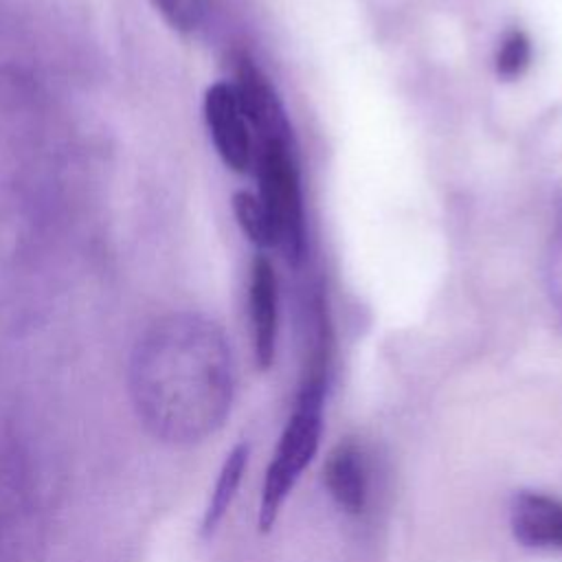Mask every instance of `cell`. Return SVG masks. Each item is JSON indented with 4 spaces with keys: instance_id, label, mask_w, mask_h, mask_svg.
<instances>
[{
    "instance_id": "cell-1",
    "label": "cell",
    "mask_w": 562,
    "mask_h": 562,
    "mask_svg": "<svg viewBox=\"0 0 562 562\" xmlns=\"http://www.w3.org/2000/svg\"><path fill=\"white\" fill-rule=\"evenodd\" d=\"M255 171L263 206L270 213L277 248L299 268L307 259V215L294 140L255 143Z\"/></svg>"
},
{
    "instance_id": "cell-2",
    "label": "cell",
    "mask_w": 562,
    "mask_h": 562,
    "mask_svg": "<svg viewBox=\"0 0 562 562\" xmlns=\"http://www.w3.org/2000/svg\"><path fill=\"white\" fill-rule=\"evenodd\" d=\"M325 389L299 386L294 411L281 432L272 461L266 470L261 503H259V529L268 531L279 509L318 450L323 430V402Z\"/></svg>"
},
{
    "instance_id": "cell-3",
    "label": "cell",
    "mask_w": 562,
    "mask_h": 562,
    "mask_svg": "<svg viewBox=\"0 0 562 562\" xmlns=\"http://www.w3.org/2000/svg\"><path fill=\"white\" fill-rule=\"evenodd\" d=\"M204 123L220 160L235 173L255 165V136L233 81H215L204 92Z\"/></svg>"
},
{
    "instance_id": "cell-4",
    "label": "cell",
    "mask_w": 562,
    "mask_h": 562,
    "mask_svg": "<svg viewBox=\"0 0 562 562\" xmlns=\"http://www.w3.org/2000/svg\"><path fill=\"white\" fill-rule=\"evenodd\" d=\"M244 114L250 123L255 143L259 140H294L288 110L270 81V77L252 61V57L239 53L235 57L233 81Z\"/></svg>"
},
{
    "instance_id": "cell-5",
    "label": "cell",
    "mask_w": 562,
    "mask_h": 562,
    "mask_svg": "<svg viewBox=\"0 0 562 562\" xmlns=\"http://www.w3.org/2000/svg\"><path fill=\"white\" fill-rule=\"evenodd\" d=\"M246 303L252 356L259 369H268L274 362L279 338V277L274 263L263 252L250 261Z\"/></svg>"
},
{
    "instance_id": "cell-6",
    "label": "cell",
    "mask_w": 562,
    "mask_h": 562,
    "mask_svg": "<svg viewBox=\"0 0 562 562\" xmlns=\"http://www.w3.org/2000/svg\"><path fill=\"white\" fill-rule=\"evenodd\" d=\"M514 538L531 549L562 551V501L542 492H518L509 505Z\"/></svg>"
},
{
    "instance_id": "cell-7",
    "label": "cell",
    "mask_w": 562,
    "mask_h": 562,
    "mask_svg": "<svg viewBox=\"0 0 562 562\" xmlns=\"http://www.w3.org/2000/svg\"><path fill=\"white\" fill-rule=\"evenodd\" d=\"M325 485L340 509L360 514L367 505L369 476L362 450L353 441L338 443L325 463Z\"/></svg>"
},
{
    "instance_id": "cell-8",
    "label": "cell",
    "mask_w": 562,
    "mask_h": 562,
    "mask_svg": "<svg viewBox=\"0 0 562 562\" xmlns=\"http://www.w3.org/2000/svg\"><path fill=\"white\" fill-rule=\"evenodd\" d=\"M246 463H248V443H239L231 450V454L226 457V461L220 470L211 501H209L204 518H202V536H211L215 531V527L220 525V520L224 518V514L241 483Z\"/></svg>"
},
{
    "instance_id": "cell-9",
    "label": "cell",
    "mask_w": 562,
    "mask_h": 562,
    "mask_svg": "<svg viewBox=\"0 0 562 562\" xmlns=\"http://www.w3.org/2000/svg\"><path fill=\"white\" fill-rule=\"evenodd\" d=\"M231 204H233L235 222L239 224L241 233L248 237V241L252 246H257L261 250L277 248V235H274L270 213L257 193L235 191Z\"/></svg>"
},
{
    "instance_id": "cell-10",
    "label": "cell",
    "mask_w": 562,
    "mask_h": 562,
    "mask_svg": "<svg viewBox=\"0 0 562 562\" xmlns=\"http://www.w3.org/2000/svg\"><path fill=\"white\" fill-rule=\"evenodd\" d=\"M533 46L527 31L514 26L503 33V37L496 44L494 50V70L501 79L512 81L525 75V70L531 64Z\"/></svg>"
},
{
    "instance_id": "cell-11",
    "label": "cell",
    "mask_w": 562,
    "mask_h": 562,
    "mask_svg": "<svg viewBox=\"0 0 562 562\" xmlns=\"http://www.w3.org/2000/svg\"><path fill=\"white\" fill-rule=\"evenodd\" d=\"M151 4L171 29L193 33L209 20L217 0H151Z\"/></svg>"
}]
</instances>
